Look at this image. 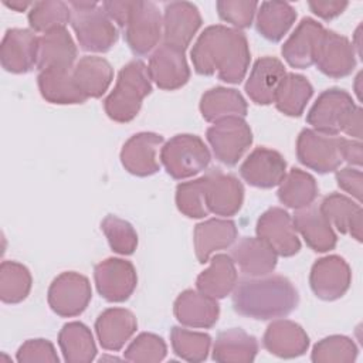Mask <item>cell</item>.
<instances>
[{
	"label": "cell",
	"mask_w": 363,
	"mask_h": 363,
	"mask_svg": "<svg viewBox=\"0 0 363 363\" xmlns=\"http://www.w3.org/2000/svg\"><path fill=\"white\" fill-rule=\"evenodd\" d=\"M191 62L200 75H213L240 84L250 67V47L244 33L223 24L204 28L191 48Z\"/></svg>",
	"instance_id": "obj_1"
},
{
	"label": "cell",
	"mask_w": 363,
	"mask_h": 363,
	"mask_svg": "<svg viewBox=\"0 0 363 363\" xmlns=\"http://www.w3.org/2000/svg\"><path fill=\"white\" fill-rule=\"evenodd\" d=\"M299 302L292 282L282 275L247 277L233 289L234 311L245 318L268 320L289 315Z\"/></svg>",
	"instance_id": "obj_2"
},
{
	"label": "cell",
	"mask_w": 363,
	"mask_h": 363,
	"mask_svg": "<svg viewBox=\"0 0 363 363\" xmlns=\"http://www.w3.org/2000/svg\"><path fill=\"white\" fill-rule=\"evenodd\" d=\"M152 91L147 67L139 60L123 65L118 74L113 91L104 101L106 115L115 122H129L140 111L143 99Z\"/></svg>",
	"instance_id": "obj_3"
},
{
	"label": "cell",
	"mask_w": 363,
	"mask_h": 363,
	"mask_svg": "<svg viewBox=\"0 0 363 363\" xmlns=\"http://www.w3.org/2000/svg\"><path fill=\"white\" fill-rule=\"evenodd\" d=\"M71 9V26L82 50L106 52L118 41V30L113 21L95 1H68Z\"/></svg>",
	"instance_id": "obj_4"
},
{
	"label": "cell",
	"mask_w": 363,
	"mask_h": 363,
	"mask_svg": "<svg viewBox=\"0 0 363 363\" xmlns=\"http://www.w3.org/2000/svg\"><path fill=\"white\" fill-rule=\"evenodd\" d=\"M211 155L201 138L190 133L173 136L160 147V162L169 176L177 180L189 179L204 170Z\"/></svg>",
	"instance_id": "obj_5"
},
{
	"label": "cell",
	"mask_w": 363,
	"mask_h": 363,
	"mask_svg": "<svg viewBox=\"0 0 363 363\" xmlns=\"http://www.w3.org/2000/svg\"><path fill=\"white\" fill-rule=\"evenodd\" d=\"M206 138L217 160L227 166H234L252 143V132L244 118L233 116L214 122Z\"/></svg>",
	"instance_id": "obj_6"
},
{
	"label": "cell",
	"mask_w": 363,
	"mask_h": 363,
	"mask_svg": "<svg viewBox=\"0 0 363 363\" xmlns=\"http://www.w3.org/2000/svg\"><path fill=\"white\" fill-rule=\"evenodd\" d=\"M123 33L135 55L149 54L163 35V17L157 6L152 1H135Z\"/></svg>",
	"instance_id": "obj_7"
},
{
	"label": "cell",
	"mask_w": 363,
	"mask_h": 363,
	"mask_svg": "<svg viewBox=\"0 0 363 363\" xmlns=\"http://www.w3.org/2000/svg\"><path fill=\"white\" fill-rule=\"evenodd\" d=\"M91 298L92 289L88 278L74 271H67L55 277L47 294L50 308L62 318H72L82 313Z\"/></svg>",
	"instance_id": "obj_8"
},
{
	"label": "cell",
	"mask_w": 363,
	"mask_h": 363,
	"mask_svg": "<svg viewBox=\"0 0 363 363\" xmlns=\"http://www.w3.org/2000/svg\"><path fill=\"white\" fill-rule=\"evenodd\" d=\"M356 106L349 92L329 88L318 96L306 115V122L318 132L336 136Z\"/></svg>",
	"instance_id": "obj_9"
},
{
	"label": "cell",
	"mask_w": 363,
	"mask_h": 363,
	"mask_svg": "<svg viewBox=\"0 0 363 363\" xmlns=\"http://www.w3.org/2000/svg\"><path fill=\"white\" fill-rule=\"evenodd\" d=\"M296 157L303 166L320 174L335 172L342 163L339 136L302 129L296 139Z\"/></svg>",
	"instance_id": "obj_10"
},
{
	"label": "cell",
	"mask_w": 363,
	"mask_h": 363,
	"mask_svg": "<svg viewBox=\"0 0 363 363\" xmlns=\"http://www.w3.org/2000/svg\"><path fill=\"white\" fill-rule=\"evenodd\" d=\"M94 279L99 295L108 302H123L129 299L138 285L133 264L122 258H106L96 264Z\"/></svg>",
	"instance_id": "obj_11"
},
{
	"label": "cell",
	"mask_w": 363,
	"mask_h": 363,
	"mask_svg": "<svg viewBox=\"0 0 363 363\" xmlns=\"http://www.w3.org/2000/svg\"><path fill=\"white\" fill-rule=\"evenodd\" d=\"M313 64L330 78H343L356 67V51L345 35L325 30L319 38Z\"/></svg>",
	"instance_id": "obj_12"
},
{
	"label": "cell",
	"mask_w": 363,
	"mask_h": 363,
	"mask_svg": "<svg viewBox=\"0 0 363 363\" xmlns=\"http://www.w3.org/2000/svg\"><path fill=\"white\" fill-rule=\"evenodd\" d=\"M203 177L206 203L210 213L230 217L238 213L244 201V187L231 173L211 169Z\"/></svg>",
	"instance_id": "obj_13"
},
{
	"label": "cell",
	"mask_w": 363,
	"mask_h": 363,
	"mask_svg": "<svg viewBox=\"0 0 363 363\" xmlns=\"http://www.w3.org/2000/svg\"><path fill=\"white\" fill-rule=\"evenodd\" d=\"M257 235L281 257H292L301 250L292 217L281 207H271L257 221Z\"/></svg>",
	"instance_id": "obj_14"
},
{
	"label": "cell",
	"mask_w": 363,
	"mask_h": 363,
	"mask_svg": "<svg viewBox=\"0 0 363 363\" xmlns=\"http://www.w3.org/2000/svg\"><path fill=\"white\" fill-rule=\"evenodd\" d=\"M350 282V267L339 255L319 258L311 268V289L319 299L335 301L342 298L347 292Z\"/></svg>",
	"instance_id": "obj_15"
},
{
	"label": "cell",
	"mask_w": 363,
	"mask_h": 363,
	"mask_svg": "<svg viewBox=\"0 0 363 363\" xmlns=\"http://www.w3.org/2000/svg\"><path fill=\"white\" fill-rule=\"evenodd\" d=\"M150 79L164 91H174L187 84L190 68L184 50L162 43L150 55L147 65Z\"/></svg>",
	"instance_id": "obj_16"
},
{
	"label": "cell",
	"mask_w": 363,
	"mask_h": 363,
	"mask_svg": "<svg viewBox=\"0 0 363 363\" xmlns=\"http://www.w3.org/2000/svg\"><path fill=\"white\" fill-rule=\"evenodd\" d=\"M163 136L153 132H139L130 136L122 146L121 162L129 173L146 177L159 172V147L163 146Z\"/></svg>",
	"instance_id": "obj_17"
},
{
	"label": "cell",
	"mask_w": 363,
	"mask_h": 363,
	"mask_svg": "<svg viewBox=\"0 0 363 363\" xmlns=\"http://www.w3.org/2000/svg\"><path fill=\"white\" fill-rule=\"evenodd\" d=\"M38 37L27 28H10L0 45L1 67L11 74H26L37 67Z\"/></svg>",
	"instance_id": "obj_18"
},
{
	"label": "cell",
	"mask_w": 363,
	"mask_h": 363,
	"mask_svg": "<svg viewBox=\"0 0 363 363\" xmlns=\"http://www.w3.org/2000/svg\"><path fill=\"white\" fill-rule=\"evenodd\" d=\"M241 177L254 187L279 186L286 174V162L281 153L268 147L254 149L240 166Z\"/></svg>",
	"instance_id": "obj_19"
},
{
	"label": "cell",
	"mask_w": 363,
	"mask_h": 363,
	"mask_svg": "<svg viewBox=\"0 0 363 363\" xmlns=\"http://www.w3.org/2000/svg\"><path fill=\"white\" fill-rule=\"evenodd\" d=\"M200 26L201 16L193 3H167L163 14V43L186 50Z\"/></svg>",
	"instance_id": "obj_20"
},
{
	"label": "cell",
	"mask_w": 363,
	"mask_h": 363,
	"mask_svg": "<svg viewBox=\"0 0 363 363\" xmlns=\"http://www.w3.org/2000/svg\"><path fill=\"white\" fill-rule=\"evenodd\" d=\"M173 312L176 319L189 328H213L220 315L217 299L193 289L183 291L174 301Z\"/></svg>",
	"instance_id": "obj_21"
},
{
	"label": "cell",
	"mask_w": 363,
	"mask_h": 363,
	"mask_svg": "<svg viewBox=\"0 0 363 363\" xmlns=\"http://www.w3.org/2000/svg\"><path fill=\"white\" fill-rule=\"evenodd\" d=\"M262 345L271 354L292 359L308 350L309 336L301 325L288 319H277L268 325L262 336Z\"/></svg>",
	"instance_id": "obj_22"
},
{
	"label": "cell",
	"mask_w": 363,
	"mask_h": 363,
	"mask_svg": "<svg viewBox=\"0 0 363 363\" xmlns=\"http://www.w3.org/2000/svg\"><path fill=\"white\" fill-rule=\"evenodd\" d=\"M323 31V26L316 20L302 18L281 48L285 61L294 68H309L313 64L315 51Z\"/></svg>",
	"instance_id": "obj_23"
},
{
	"label": "cell",
	"mask_w": 363,
	"mask_h": 363,
	"mask_svg": "<svg viewBox=\"0 0 363 363\" xmlns=\"http://www.w3.org/2000/svg\"><path fill=\"white\" fill-rule=\"evenodd\" d=\"M295 230L301 233L306 245L316 252H326L336 247V234L332 224L318 204H309L295 211L292 217Z\"/></svg>",
	"instance_id": "obj_24"
},
{
	"label": "cell",
	"mask_w": 363,
	"mask_h": 363,
	"mask_svg": "<svg viewBox=\"0 0 363 363\" xmlns=\"http://www.w3.org/2000/svg\"><path fill=\"white\" fill-rule=\"evenodd\" d=\"M286 71L281 60L275 57L258 58L245 82V92L257 105H269L274 102L277 89Z\"/></svg>",
	"instance_id": "obj_25"
},
{
	"label": "cell",
	"mask_w": 363,
	"mask_h": 363,
	"mask_svg": "<svg viewBox=\"0 0 363 363\" xmlns=\"http://www.w3.org/2000/svg\"><path fill=\"white\" fill-rule=\"evenodd\" d=\"M138 329L135 315L125 308L105 309L95 320V332L99 345L105 350L118 352Z\"/></svg>",
	"instance_id": "obj_26"
},
{
	"label": "cell",
	"mask_w": 363,
	"mask_h": 363,
	"mask_svg": "<svg viewBox=\"0 0 363 363\" xmlns=\"http://www.w3.org/2000/svg\"><path fill=\"white\" fill-rule=\"evenodd\" d=\"M231 259L245 277H262L277 267V252L261 238L242 237L231 250Z\"/></svg>",
	"instance_id": "obj_27"
},
{
	"label": "cell",
	"mask_w": 363,
	"mask_h": 363,
	"mask_svg": "<svg viewBox=\"0 0 363 363\" xmlns=\"http://www.w3.org/2000/svg\"><path fill=\"white\" fill-rule=\"evenodd\" d=\"M238 231L233 220L210 218L194 227L193 241L199 262H208L211 254L231 247L237 240Z\"/></svg>",
	"instance_id": "obj_28"
},
{
	"label": "cell",
	"mask_w": 363,
	"mask_h": 363,
	"mask_svg": "<svg viewBox=\"0 0 363 363\" xmlns=\"http://www.w3.org/2000/svg\"><path fill=\"white\" fill-rule=\"evenodd\" d=\"M77 54V45L68 30L65 27L55 28L38 37L37 69L72 68Z\"/></svg>",
	"instance_id": "obj_29"
},
{
	"label": "cell",
	"mask_w": 363,
	"mask_h": 363,
	"mask_svg": "<svg viewBox=\"0 0 363 363\" xmlns=\"http://www.w3.org/2000/svg\"><path fill=\"white\" fill-rule=\"evenodd\" d=\"M72 68H48L40 71L37 84L41 96L50 104L75 105L84 104L88 98L79 91L74 79Z\"/></svg>",
	"instance_id": "obj_30"
},
{
	"label": "cell",
	"mask_w": 363,
	"mask_h": 363,
	"mask_svg": "<svg viewBox=\"0 0 363 363\" xmlns=\"http://www.w3.org/2000/svg\"><path fill=\"white\" fill-rule=\"evenodd\" d=\"M319 207L337 231L342 234H350L357 241H362L363 211L359 203H354L345 194L330 193L323 197Z\"/></svg>",
	"instance_id": "obj_31"
},
{
	"label": "cell",
	"mask_w": 363,
	"mask_h": 363,
	"mask_svg": "<svg viewBox=\"0 0 363 363\" xmlns=\"http://www.w3.org/2000/svg\"><path fill=\"white\" fill-rule=\"evenodd\" d=\"M258 352V342L241 328H231L217 335L213 360L220 363H251Z\"/></svg>",
	"instance_id": "obj_32"
},
{
	"label": "cell",
	"mask_w": 363,
	"mask_h": 363,
	"mask_svg": "<svg viewBox=\"0 0 363 363\" xmlns=\"http://www.w3.org/2000/svg\"><path fill=\"white\" fill-rule=\"evenodd\" d=\"M237 284L235 264L230 255L217 254L210 265L196 279L197 291L214 298L223 299L230 295Z\"/></svg>",
	"instance_id": "obj_33"
},
{
	"label": "cell",
	"mask_w": 363,
	"mask_h": 363,
	"mask_svg": "<svg viewBox=\"0 0 363 363\" xmlns=\"http://www.w3.org/2000/svg\"><path fill=\"white\" fill-rule=\"evenodd\" d=\"M248 106L244 96L233 88L216 86L206 91L200 99V112L204 121L217 122L225 118H244Z\"/></svg>",
	"instance_id": "obj_34"
},
{
	"label": "cell",
	"mask_w": 363,
	"mask_h": 363,
	"mask_svg": "<svg viewBox=\"0 0 363 363\" xmlns=\"http://www.w3.org/2000/svg\"><path fill=\"white\" fill-rule=\"evenodd\" d=\"M74 79L86 98H99L105 94L113 79L111 64L96 55L82 57L74 65Z\"/></svg>",
	"instance_id": "obj_35"
},
{
	"label": "cell",
	"mask_w": 363,
	"mask_h": 363,
	"mask_svg": "<svg viewBox=\"0 0 363 363\" xmlns=\"http://www.w3.org/2000/svg\"><path fill=\"white\" fill-rule=\"evenodd\" d=\"M58 345L68 363H89L96 356L91 329L82 322H68L58 333Z\"/></svg>",
	"instance_id": "obj_36"
},
{
	"label": "cell",
	"mask_w": 363,
	"mask_h": 363,
	"mask_svg": "<svg viewBox=\"0 0 363 363\" xmlns=\"http://www.w3.org/2000/svg\"><path fill=\"white\" fill-rule=\"evenodd\" d=\"M296 18L295 9L286 1H262L257 10V31L268 41H279Z\"/></svg>",
	"instance_id": "obj_37"
},
{
	"label": "cell",
	"mask_w": 363,
	"mask_h": 363,
	"mask_svg": "<svg viewBox=\"0 0 363 363\" xmlns=\"http://www.w3.org/2000/svg\"><path fill=\"white\" fill-rule=\"evenodd\" d=\"M318 183L315 177L301 169H291L279 183V201L294 210L303 208L315 201L318 197Z\"/></svg>",
	"instance_id": "obj_38"
},
{
	"label": "cell",
	"mask_w": 363,
	"mask_h": 363,
	"mask_svg": "<svg viewBox=\"0 0 363 363\" xmlns=\"http://www.w3.org/2000/svg\"><path fill=\"white\" fill-rule=\"evenodd\" d=\"M312 94L313 88L303 75L286 72L277 89L274 104L288 116H301Z\"/></svg>",
	"instance_id": "obj_39"
},
{
	"label": "cell",
	"mask_w": 363,
	"mask_h": 363,
	"mask_svg": "<svg viewBox=\"0 0 363 363\" xmlns=\"http://www.w3.org/2000/svg\"><path fill=\"white\" fill-rule=\"evenodd\" d=\"M33 278L27 267L17 261H3L0 265V299L4 303H18L31 291Z\"/></svg>",
	"instance_id": "obj_40"
},
{
	"label": "cell",
	"mask_w": 363,
	"mask_h": 363,
	"mask_svg": "<svg viewBox=\"0 0 363 363\" xmlns=\"http://www.w3.org/2000/svg\"><path fill=\"white\" fill-rule=\"evenodd\" d=\"M71 20L68 3L60 0L34 1L28 11V24L37 33H48L55 28H64Z\"/></svg>",
	"instance_id": "obj_41"
},
{
	"label": "cell",
	"mask_w": 363,
	"mask_h": 363,
	"mask_svg": "<svg viewBox=\"0 0 363 363\" xmlns=\"http://www.w3.org/2000/svg\"><path fill=\"white\" fill-rule=\"evenodd\" d=\"M173 352L187 362H203L207 359L211 337L203 332H193L186 328L173 326L170 330Z\"/></svg>",
	"instance_id": "obj_42"
},
{
	"label": "cell",
	"mask_w": 363,
	"mask_h": 363,
	"mask_svg": "<svg viewBox=\"0 0 363 363\" xmlns=\"http://www.w3.org/2000/svg\"><path fill=\"white\" fill-rule=\"evenodd\" d=\"M357 357L354 342L342 335H332L319 340L313 349L311 359L315 363H350Z\"/></svg>",
	"instance_id": "obj_43"
},
{
	"label": "cell",
	"mask_w": 363,
	"mask_h": 363,
	"mask_svg": "<svg viewBox=\"0 0 363 363\" xmlns=\"http://www.w3.org/2000/svg\"><path fill=\"white\" fill-rule=\"evenodd\" d=\"M101 230L112 251L121 255H130L136 250L138 234L129 221L109 214L102 220Z\"/></svg>",
	"instance_id": "obj_44"
},
{
	"label": "cell",
	"mask_w": 363,
	"mask_h": 363,
	"mask_svg": "<svg viewBox=\"0 0 363 363\" xmlns=\"http://www.w3.org/2000/svg\"><path fill=\"white\" fill-rule=\"evenodd\" d=\"M176 206L180 213L190 218H203L208 216L210 211L206 203L203 177L177 184Z\"/></svg>",
	"instance_id": "obj_45"
},
{
	"label": "cell",
	"mask_w": 363,
	"mask_h": 363,
	"mask_svg": "<svg viewBox=\"0 0 363 363\" xmlns=\"http://www.w3.org/2000/svg\"><path fill=\"white\" fill-rule=\"evenodd\" d=\"M167 347L164 340L155 335L143 332L138 335L123 352V357L136 363H156L166 357Z\"/></svg>",
	"instance_id": "obj_46"
},
{
	"label": "cell",
	"mask_w": 363,
	"mask_h": 363,
	"mask_svg": "<svg viewBox=\"0 0 363 363\" xmlns=\"http://www.w3.org/2000/svg\"><path fill=\"white\" fill-rule=\"evenodd\" d=\"M216 7L221 20L240 30L251 26L258 10V3L248 0H220L216 3Z\"/></svg>",
	"instance_id": "obj_47"
},
{
	"label": "cell",
	"mask_w": 363,
	"mask_h": 363,
	"mask_svg": "<svg viewBox=\"0 0 363 363\" xmlns=\"http://www.w3.org/2000/svg\"><path fill=\"white\" fill-rule=\"evenodd\" d=\"M17 362L20 363H58L60 359L54 345L47 339H28L17 350Z\"/></svg>",
	"instance_id": "obj_48"
},
{
	"label": "cell",
	"mask_w": 363,
	"mask_h": 363,
	"mask_svg": "<svg viewBox=\"0 0 363 363\" xmlns=\"http://www.w3.org/2000/svg\"><path fill=\"white\" fill-rule=\"evenodd\" d=\"M336 182H337V186L346 193H349L352 197H354L357 203L362 201L363 174L360 169L343 167L340 170H336Z\"/></svg>",
	"instance_id": "obj_49"
},
{
	"label": "cell",
	"mask_w": 363,
	"mask_h": 363,
	"mask_svg": "<svg viewBox=\"0 0 363 363\" xmlns=\"http://www.w3.org/2000/svg\"><path fill=\"white\" fill-rule=\"evenodd\" d=\"M135 1H129V0H123V1H104L102 3V9L105 10V13L109 16V18L112 21H115L119 27H125L128 17L132 11Z\"/></svg>",
	"instance_id": "obj_50"
},
{
	"label": "cell",
	"mask_w": 363,
	"mask_h": 363,
	"mask_svg": "<svg viewBox=\"0 0 363 363\" xmlns=\"http://www.w3.org/2000/svg\"><path fill=\"white\" fill-rule=\"evenodd\" d=\"M339 150L342 160H346L349 164L360 167L363 163V145L360 140L339 138Z\"/></svg>",
	"instance_id": "obj_51"
},
{
	"label": "cell",
	"mask_w": 363,
	"mask_h": 363,
	"mask_svg": "<svg viewBox=\"0 0 363 363\" xmlns=\"http://www.w3.org/2000/svg\"><path fill=\"white\" fill-rule=\"evenodd\" d=\"M347 1H309L308 6L313 14L323 20H332L343 13Z\"/></svg>",
	"instance_id": "obj_52"
},
{
	"label": "cell",
	"mask_w": 363,
	"mask_h": 363,
	"mask_svg": "<svg viewBox=\"0 0 363 363\" xmlns=\"http://www.w3.org/2000/svg\"><path fill=\"white\" fill-rule=\"evenodd\" d=\"M342 132H345L346 135L356 138V140L362 139V108L356 106L354 111L349 115V118L346 119Z\"/></svg>",
	"instance_id": "obj_53"
},
{
	"label": "cell",
	"mask_w": 363,
	"mask_h": 363,
	"mask_svg": "<svg viewBox=\"0 0 363 363\" xmlns=\"http://www.w3.org/2000/svg\"><path fill=\"white\" fill-rule=\"evenodd\" d=\"M4 4H6L9 9H13V10H16V11H24L26 9H28L30 6H33V3H30V1H21V0H13V1L4 0Z\"/></svg>",
	"instance_id": "obj_54"
},
{
	"label": "cell",
	"mask_w": 363,
	"mask_h": 363,
	"mask_svg": "<svg viewBox=\"0 0 363 363\" xmlns=\"http://www.w3.org/2000/svg\"><path fill=\"white\" fill-rule=\"evenodd\" d=\"M362 26H359L357 28H356V31H354V40L352 41V45H353V48H354V51H356V55H362V41H360V37H362Z\"/></svg>",
	"instance_id": "obj_55"
}]
</instances>
